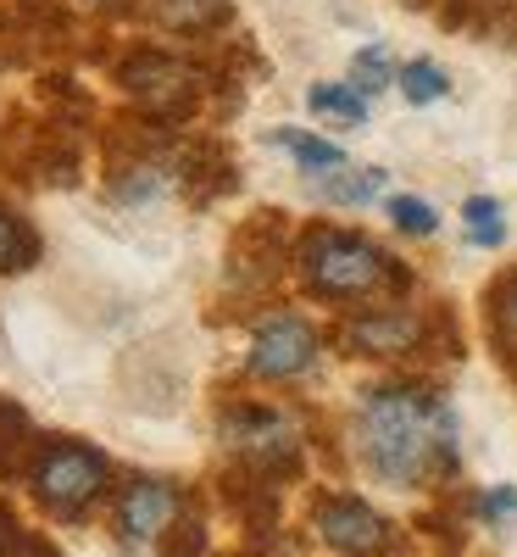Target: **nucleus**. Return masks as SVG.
<instances>
[{"label":"nucleus","mask_w":517,"mask_h":557,"mask_svg":"<svg viewBox=\"0 0 517 557\" xmlns=\"http://www.w3.org/2000/svg\"><path fill=\"white\" fill-rule=\"evenodd\" d=\"M479 513H484L490 524H501V519H512V513H517V491H512V485H495V491H490V496L479 502Z\"/></svg>","instance_id":"22"},{"label":"nucleus","mask_w":517,"mask_h":557,"mask_svg":"<svg viewBox=\"0 0 517 557\" xmlns=\"http://www.w3.org/2000/svg\"><path fill=\"white\" fill-rule=\"evenodd\" d=\"M173 513V491L162 480H134L117 496V530L123 535H162Z\"/></svg>","instance_id":"9"},{"label":"nucleus","mask_w":517,"mask_h":557,"mask_svg":"<svg viewBox=\"0 0 517 557\" xmlns=\"http://www.w3.org/2000/svg\"><path fill=\"white\" fill-rule=\"evenodd\" d=\"M462 218H467V235H474V246H501V240H506L501 201H490V196H474V201L462 207Z\"/></svg>","instance_id":"16"},{"label":"nucleus","mask_w":517,"mask_h":557,"mask_svg":"<svg viewBox=\"0 0 517 557\" xmlns=\"http://www.w3.org/2000/svg\"><path fill=\"white\" fill-rule=\"evenodd\" d=\"M356 446H362V462L384 485H423L434 469H451L456 457L451 407L412 385L367 391L356 412Z\"/></svg>","instance_id":"1"},{"label":"nucleus","mask_w":517,"mask_h":557,"mask_svg":"<svg viewBox=\"0 0 517 557\" xmlns=\"http://www.w3.org/2000/svg\"><path fill=\"white\" fill-rule=\"evenodd\" d=\"M123 84H128V89H134V96L146 101V107H167V112L190 107V96H196L190 73H184L173 57H156V51L134 57V62L123 67Z\"/></svg>","instance_id":"8"},{"label":"nucleus","mask_w":517,"mask_h":557,"mask_svg":"<svg viewBox=\"0 0 517 557\" xmlns=\"http://www.w3.org/2000/svg\"><path fill=\"white\" fill-rule=\"evenodd\" d=\"M39 257V240H34V228L12 212V207H0V273H17V268H28Z\"/></svg>","instance_id":"13"},{"label":"nucleus","mask_w":517,"mask_h":557,"mask_svg":"<svg viewBox=\"0 0 517 557\" xmlns=\"http://www.w3.org/2000/svg\"><path fill=\"white\" fill-rule=\"evenodd\" d=\"M384 168H345L340 178H323V201H335V207H362L384 190Z\"/></svg>","instance_id":"11"},{"label":"nucleus","mask_w":517,"mask_h":557,"mask_svg":"<svg viewBox=\"0 0 517 557\" xmlns=\"http://www.w3.org/2000/svg\"><path fill=\"white\" fill-rule=\"evenodd\" d=\"M384 84H390V51H384V45H367V51H356V62H351V89H362V96H379Z\"/></svg>","instance_id":"18"},{"label":"nucleus","mask_w":517,"mask_h":557,"mask_svg":"<svg viewBox=\"0 0 517 557\" xmlns=\"http://www.w3.org/2000/svg\"><path fill=\"white\" fill-rule=\"evenodd\" d=\"M312 362H317V330L295 312L267 318L251 341V374L256 380H295Z\"/></svg>","instance_id":"4"},{"label":"nucleus","mask_w":517,"mask_h":557,"mask_svg":"<svg viewBox=\"0 0 517 557\" xmlns=\"http://www.w3.org/2000/svg\"><path fill=\"white\" fill-rule=\"evenodd\" d=\"M23 552H34V541L23 535V524H17L12 507L0 502V557H23Z\"/></svg>","instance_id":"21"},{"label":"nucleus","mask_w":517,"mask_h":557,"mask_svg":"<svg viewBox=\"0 0 517 557\" xmlns=\"http://www.w3.org/2000/svg\"><path fill=\"white\" fill-rule=\"evenodd\" d=\"M423 335H429V323L406 307H373L345 323V346L356 357H406L423 346Z\"/></svg>","instance_id":"6"},{"label":"nucleus","mask_w":517,"mask_h":557,"mask_svg":"<svg viewBox=\"0 0 517 557\" xmlns=\"http://www.w3.org/2000/svg\"><path fill=\"white\" fill-rule=\"evenodd\" d=\"M490 330H495L501 362H512V374H517V273H506L490 290Z\"/></svg>","instance_id":"10"},{"label":"nucleus","mask_w":517,"mask_h":557,"mask_svg":"<svg viewBox=\"0 0 517 557\" xmlns=\"http://www.w3.org/2000/svg\"><path fill=\"white\" fill-rule=\"evenodd\" d=\"M101 7H123V0H101Z\"/></svg>","instance_id":"23"},{"label":"nucleus","mask_w":517,"mask_h":557,"mask_svg":"<svg viewBox=\"0 0 517 557\" xmlns=\"http://www.w3.org/2000/svg\"><path fill=\"white\" fill-rule=\"evenodd\" d=\"M28 480H34V496L51 507V513H78L89 496H101L106 457L78 446V441H56V446H39Z\"/></svg>","instance_id":"3"},{"label":"nucleus","mask_w":517,"mask_h":557,"mask_svg":"<svg viewBox=\"0 0 517 557\" xmlns=\"http://www.w3.org/2000/svg\"><path fill=\"white\" fill-rule=\"evenodd\" d=\"M301 273L328 301H367L384 290H406V273L395 268V257L351 235V228H312L301 240Z\"/></svg>","instance_id":"2"},{"label":"nucleus","mask_w":517,"mask_h":557,"mask_svg":"<svg viewBox=\"0 0 517 557\" xmlns=\"http://www.w3.org/2000/svg\"><path fill=\"white\" fill-rule=\"evenodd\" d=\"M401 89H406V101H412V107H429V101H440L445 89H451V78H445L434 62H406Z\"/></svg>","instance_id":"17"},{"label":"nucleus","mask_w":517,"mask_h":557,"mask_svg":"<svg viewBox=\"0 0 517 557\" xmlns=\"http://www.w3.org/2000/svg\"><path fill=\"white\" fill-rule=\"evenodd\" d=\"M312 524H317V535H323L328 546L345 552V557H379V552L390 546L384 513H373L362 496H323L317 513H312Z\"/></svg>","instance_id":"5"},{"label":"nucleus","mask_w":517,"mask_h":557,"mask_svg":"<svg viewBox=\"0 0 517 557\" xmlns=\"http://www.w3.org/2000/svg\"><path fill=\"white\" fill-rule=\"evenodd\" d=\"M306 107L323 117H340V123H362L367 117V96L351 84H312L306 89Z\"/></svg>","instance_id":"12"},{"label":"nucleus","mask_w":517,"mask_h":557,"mask_svg":"<svg viewBox=\"0 0 517 557\" xmlns=\"http://www.w3.org/2000/svg\"><path fill=\"white\" fill-rule=\"evenodd\" d=\"M390 218H395L401 235H434V228H440L434 207L417 201V196H395V201H390Z\"/></svg>","instance_id":"19"},{"label":"nucleus","mask_w":517,"mask_h":557,"mask_svg":"<svg viewBox=\"0 0 517 557\" xmlns=\"http://www.w3.org/2000/svg\"><path fill=\"white\" fill-rule=\"evenodd\" d=\"M173 530H178V535L162 541V557H201V552H206V530H201L196 519H190V524H173Z\"/></svg>","instance_id":"20"},{"label":"nucleus","mask_w":517,"mask_h":557,"mask_svg":"<svg viewBox=\"0 0 517 557\" xmlns=\"http://www.w3.org/2000/svg\"><path fill=\"white\" fill-rule=\"evenodd\" d=\"M223 441L240 446L256 462H290L295 457L290 418L273 412V407H234V412H223Z\"/></svg>","instance_id":"7"},{"label":"nucleus","mask_w":517,"mask_h":557,"mask_svg":"<svg viewBox=\"0 0 517 557\" xmlns=\"http://www.w3.org/2000/svg\"><path fill=\"white\" fill-rule=\"evenodd\" d=\"M223 0H156V17L162 28H212L223 23Z\"/></svg>","instance_id":"15"},{"label":"nucleus","mask_w":517,"mask_h":557,"mask_svg":"<svg viewBox=\"0 0 517 557\" xmlns=\"http://www.w3.org/2000/svg\"><path fill=\"white\" fill-rule=\"evenodd\" d=\"M273 139H278V146H285L306 173H317V168H340V162H345L340 146H328V139H317V134H301V128H278Z\"/></svg>","instance_id":"14"}]
</instances>
